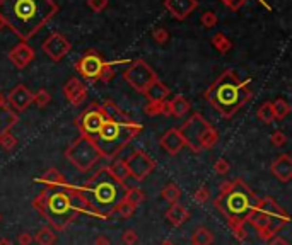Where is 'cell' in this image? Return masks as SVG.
Returning <instances> with one entry per match:
<instances>
[{
  "label": "cell",
  "mask_w": 292,
  "mask_h": 245,
  "mask_svg": "<svg viewBox=\"0 0 292 245\" xmlns=\"http://www.w3.org/2000/svg\"><path fill=\"white\" fill-rule=\"evenodd\" d=\"M31 204L33 210L38 211L57 231H63L80 214L104 220L103 214L97 213L69 182L60 187H45L31 201Z\"/></svg>",
  "instance_id": "obj_1"
},
{
  "label": "cell",
  "mask_w": 292,
  "mask_h": 245,
  "mask_svg": "<svg viewBox=\"0 0 292 245\" xmlns=\"http://www.w3.org/2000/svg\"><path fill=\"white\" fill-rule=\"evenodd\" d=\"M57 12L55 0H0V20L22 43L35 37Z\"/></svg>",
  "instance_id": "obj_2"
},
{
  "label": "cell",
  "mask_w": 292,
  "mask_h": 245,
  "mask_svg": "<svg viewBox=\"0 0 292 245\" xmlns=\"http://www.w3.org/2000/svg\"><path fill=\"white\" fill-rule=\"evenodd\" d=\"M74 187L97 213L103 214L104 220H111V216L115 214V208L123 201L125 192H127L125 182L115 179L108 172L106 167L96 170L87 182Z\"/></svg>",
  "instance_id": "obj_3"
},
{
  "label": "cell",
  "mask_w": 292,
  "mask_h": 245,
  "mask_svg": "<svg viewBox=\"0 0 292 245\" xmlns=\"http://www.w3.org/2000/svg\"><path fill=\"white\" fill-rule=\"evenodd\" d=\"M250 78L241 80L234 70H226L205 90V101L222 118H233L251 99Z\"/></svg>",
  "instance_id": "obj_4"
},
{
  "label": "cell",
  "mask_w": 292,
  "mask_h": 245,
  "mask_svg": "<svg viewBox=\"0 0 292 245\" xmlns=\"http://www.w3.org/2000/svg\"><path fill=\"white\" fill-rule=\"evenodd\" d=\"M258 204L260 196H256L243 179L222 182L219 187V196L214 199V206L226 218L229 227L246 223V218L251 211L256 210Z\"/></svg>",
  "instance_id": "obj_5"
},
{
  "label": "cell",
  "mask_w": 292,
  "mask_h": 245,
  "mask_svg": "<svg viewBox=\"0 0 292 245\" xmlns=\"http://www.w3.org/2000/svg\"><path fill=\"white\" fill-rule=\"evenodd\" d=\"M140 131L142 124L130 118L106 119L103 128L93 140L103 153V158H115V155H118L132 140L137 138Z\"/></svg>",
  "instance_id": "obj_6"
},
{
  "label": "cell",
  "mask_w": 292,
  "mask_h": 245,
  "mask_svg": "<svg viewBox=\"0 0 292 245\" xmlns=\"http://www.w3.org/2000/svg\"><path fill=\"white\" fill-rule=\"evenodd\" d=\"M179 133L185 140V145L193 153H202L205 150H210L219 140L217 129L200 112L190 116L179 128Z\"/></svg>",
  "instance_id": "obj_7"
},
{
  "label": "cell",
  "mask_w": 292,
  "mask_h": 245,
  "mask_svg": "<svg viewBox=\"0 0 292 245\" xmlns=\"http://www.w3.org/2000/svg\"><path fill=\"white\" fill-rule=\"evenodd\" d=\"M65 157L79 172H87L103 158V153L99 152V148H97L93 138L79 136L69 146V150L65 152Z\"/></svg>",
  "instance_id": "obj_8"
},
{
  "label": "cell",
  "mask_w": 292,
  "mask_h": 245,
  "mask_svg": "<svg viewBox=\"0 0 292 245\" xmlns=\"http://www.w3.org/2000/svg\"><path fill=\"white\" fill-rule=\"evenodd\" d=\"M123 78L128 85L137 92H144L154 80H157V73L151 68V65L144 60H134L123 71Z\"/></svg>",
  "instance_id": "obj_9"
},
{
  "label": "cell",
  "mask_w": 292,
  "mask_h": 245,
  "mask_svg": "<svg viewBox=\"0 0 292 245\" xmlns=\"http://www.w3.org/2000/svg\"><path fill=\"white\" fill-rule=\"evenodd\" d=\"M104 121H106V116H104L103 109H101V104H93L87 105V109H84L82 114L77 118V129H79L80 136H89V138H94V136L99 133V129L103 128Z\"/></svg>",
  "instance_id": "obj_10"
},
{
  "label": "cell",
  "mask_w": 292,
  "mask_h": 245,
  "mask_svg": "<svg viewBox=\"0 0 292 245\" xmlns=\"http://www.w3.org/2000/svg\"><path fill=\"white\" fill-rule=\"evenodd\" d=\"M108 61L101 56V53H97L96 50H87L79 60L76 61V70L79 71L80 77H84L86 80H94L97 82L101 71H103L104 65Z\"/></svg>",
  "instance_id": "obj_11"
},
{
  "label": "cell",
  "mask_w": 292,
  "mask_h": 245,
  "mask_svg": "<svg viewBox=\"0 0 292 245\" xmlns=\"http://www.w3.org/2000/svg\"><path fill=\"white\" fill-rule=\"evenodd\" d=\"M127 169L130 174L132 179H135L137 182H142L152 170L156 169V162L149 157V153H145L144 150H135L127 160Z\"/></svg>",
  "instance_id": "obj_12"
},
{
  "label": "cell",
  "mask_w": 292,
  "mask_h": 245,
  "mask_svg": "<svg viewBox=\"0 0 292 245\" xmlns=\"http://www.w3.org/2000/svg\"><path fill=\"white\" fill-rule=\"evenodd\" d=\"M41 50L50 60L60 61L70 51V41L62 33H52L43 41Z\"/></svg>",
  "instance_id": "obj_13"
},
{
  "label": "cell",
  "mask_w": 292,
  "mask_h": 245,
  "mask_svg": "<svg viewBox=\"0 0 292 245\" xmlns=\"http://www.w3.org/2000/svg\"><path fill=\"white\" fill-rule=\"evenodd\" d=\"M7 104L16 112H22L33 104V92L24 84H19L7 94Z\"/></svg>",
  "instance_id": "obj_14"
},
{
  "label": "cell",
  "mask_w": 292,
  "mask_h": 245,
  "mask_svg": "<svg viewBox=\"0 0 292 245\" xmlns=\"http://www.w3.org/2000/svg\"><path fill=\"white\" fill-rule=\"evenodd\" d=\"M63 95L67 97V101L72 105L79 107L87 97V87L84 85V82L77 77H72L65 82L63 85Z\"/></svg>",
  "instance_id": "obj_15"
},
{
  "label": "cell",
  "mask_w": 292,
  "mask_h": 245,
  "mask_svg": "<svg viewBox=\"0 0 292 245\" xmlns=\"http://www.w3.org/2000/svg\"><path fill=\"white\" fill-rule=\"evenodd\" d=\"M159 145H161V148L171 157L178 155V153L186 146L185 140H183V136H181V133H179L178 128L168 129V131L161 136V140H159Z\"/></svg>",
  "instance_id": "obj_16"
},
{
  "label": "cell",
  "mask_w": 292,
  "mask_h": 245,
  "mask_svg": "<svg viewBox=\"0 0 292 245\" xmlns=\"http://www.w3.org/2000/svg\"><path fill=\"white\" fill-rule=\"evenodd\" d=\"M9 60L12 61V65H14L16 68L22 70V68H26L35 60V50H33L28 43H22L21 41V43L16 44V46L9 51Z\"/></svg>",
  "instance_id": "obj_17"
},
{
  "label": "cell",
  "mask_w": 292,
  "mask_h": 245,
  "mask_svg": "<svg viewBox=\"0 0 292 245\" xmlns=\"http://www.w3.org/2000/svg\"><path fill=\"white\" fill-rule=\"evenodd\" d=\"M19 121V116L11 105L7 104V99L4 94H0V138L9 133Z\"/></svg>",
  "instance_id": "obj_18"
},
{
  "label": "cell",
  "mask_w": 292,
  "mask_h": 245,
  "mask_svg": "<svg viewBox=\"0 0 292 245\" xmlns=\"http://www.w3.org/2000/svg\"><path fill=\"white\" fill-rule=\"evenodd\" d=\"M164 7L175 19L183 20L198 7V0H164Z\"/></svg>",
  "instance_id": "obj_19"
},
{
  "label": "cell",
  "mask_w": 292,
  "mask_h": 245,
  "mask_svg": "<svg viewBox=\"0 0 292 245\" xmlns=\"http://www.w3.org/2000/svg\"><path fill=\"white\" fill-rule=\"evenodd\" d=\"M272 174H273V177L277 180H280V182L287 184L291 182L292 179V158L289 153H284V155H280L278 158L273 160V163H272L270 167Z\"/></svg>",
  "instance_id": "obj_20"
},
{
  "label": "cell",
  "mask_w": 292,
  "mask_h": 245,
  "mask_svg": "<svg viewBox=\"0 0 292 245\" xmlns=\"http://www.w3.org/2000/svg\"><path fill=\"white\" fill-rule=\"evenodd\" d=\"M291 221V216H275V218H270V221H268V225L263 228V230L258 231V237L261 238V240H272L273 237H277V233L282 230V228L285 227V225Z\"/></svg>",
  "instance_id": "obj_21"
},
{
  "label": "cell",
  "mask_w": 292,
  "mask_h": 245,
  "mask_svg": "<svg viewBox=\"0 0 292 245\" xmlns=\"http://www.w3.org/2000/svg\"><path fill=\"white\" fill-rule=\"evenodd\" d=\"M142 94L147 97V101H154V102H161V101H166V99L171 95V92H169V88L166 87L164 84H162L161 80H154L151 85H149L147 88H145Z\"/></svg>",
  "instance_id": "obj_22"
},
{
  "label": "cell",
  "mask_w": 292,
  "mask_h": 245,
  "mask_svg": "<svg viewBox=\"0 0 292 245\" xmlns=\"http://www.w3.org/2000/svg\"><path fill=\"white\" fill-rule=\"evenodd\" d=\"M188 218H190V211L179 203H173L171 206H169V210L166 211V220H168L173 227H181Z\"/></svg>",
  "instance_id": "obj_23"
},
{
  "label": "cell",
  "mask_w": 292,
  "mask_h": 245,
  "mask_svg": "<svg viewBox=\"0 0 292 245\" xmlns=\"http://www.w3.org/2000/svg\"><path fill=\"white\" fill-rule=\"evenodd\" d=\"M36 182H41L45 184V187H60V186H65L67 179L60 170L57 169H48L46 172H43L41 175L36 179Z\"/></svg>",
  "instance_id": "obj_24"
},
{
  "label": "cell",
  "mask_w": 292,
  "mask_h": 245,
  "mask_svg": "<svg viewBox=\"0 0 292 245\" xmlns=\"http://www.w3.org/2000/svg\"><path fill=\"white\" fill-rule=\"evenodd\" d=\"M258 208H260L261 211H265V213L268 214L270 218H275V216H289V213L284 210V208L280 206V204L277 203V201L273 199V197L270 196H265V197H260V204H258Z\"/></svg>",
  "instance_id": "obj_25"
},
{
  "label": "cell",
  "mask_w": 292,
  "mask_h": 245,
  "mask_svg": "<svg viewBox=\"0 0 292 245\" xmlns=\"http://www.w3.org/2000/svg\"><path fill=\"white\" fill-rule=\"evenodd\" d=\"M169 104H171V116H175V118H183V116L190 111L188 99L181 94L175 95V97L169 101Z\"/></svg>",
  "instance_id": "obj_26"
},
{
  "label": "cell",
  "mask_w": 292,
  "mask_h": 245,
  "mask_svg": "<svg viewBox=\"0 0 292 245\" xmlns=\"http://www.w3.org/2000/svg\"><path fill=\"white\" fill-rule=\"evenodd\" d=\"M214 233L207 227H196L192 233V245H212Z\"/></svg>",
  "instance_id": "obj_27"
},
{
  "label": "cell",
  "mask_w": 292,
  "mask_h": 245,
  "mask_svg": "<svg viewBox=\"0 0 292 245\" xmlns=\"http://www.w3.org/2000/svg\"><path fill=\"white\" fill-rule=\"evenodd\" d=\"M108 172L111 174V175L115 177L117 180H120V182H125V180L130 177V174H128V169H127V163H125V160H115L113 163H110V165L106 167Z\"/></svg>",
  "instance_id": "obj_28"
},
{
  "label": "cell",
  "mask_w": 292,
  "mask_h": 245,
  "mask_svg": "<svg viewBox=\"0 0 292 245\" xmlns=\"http://www.w3.org/2000/svg\"><path fill=\"white\" fill-rule=\"evenodd\" d=\"M246 221H250V223L253 225V227L256 228L258 231H260V230H263V228L268 225V221H270V216H268L265 211H261L260 208H256L254 211H251L250 216L246 218Z\"/></svg>",
  "instance_id": "obj_29"
},
{
  "label": "cell",
  "mask_w": 292,
  "mask_h": 245,
  "mask_svg": "<svg viewBox=\"0 0 292 245\" xmlns=\"http://www.w3.org/2000/svg\"><path fill=\"white\" fill-rule=\"evenodd\" d=\"M210 44H212V46L222 54H226L227 51H231V48H233L231 39L224 33H215V34H214V36L210 37Z\"/></svg>",
  "instance_id": "obj_30"
},
{
  "label": "cell",
  "mask_w": 292,
  "mask_h": 245,
  "mask_svg": "<svg viewBox=\"0 0 292 245\" xmlns=\"http://www.w3.org/2000/svg\"><path fill=\"white\" fill-rule=\"evenodd\" d=\"M57 240V235L52 227H41L38 233L35 235V242L38 245H53Z\"/></svg>",
  "instance_id": "obj_31"
},
{
  "label": "cell",
  "mask_w": 292,
  "mask_h": 245,
  "mask_svg": "<svg viewBox=\"0 0 292 245\" xmlns=\"http://www.w3.org/2000/svg\"><path fill=\"white\" fill-rule=\"evenodd\" d=\"M101 109H103L106 119H128V116L113 101H106L104 104H101Z\"/></svg>",
  "instance_id": "obj_32"
},
{
  "label": "cell",
  "mask_w": 292,
  "mask_h": 245,
  "mask_svg": "<svg viewBox=\"0 0 292 245\" xmlns=\"http://www.w3.org/2000/svg\"><path fill=\"white\" fill-rule=\"evenodd\" d=\"M161 196H162V199H164L166 203H169V204L178 203L179 196H181V189L178 187V184L169 182V184H166L164 189L161 191Z\"/></svg>",
  "instance_id": "obj_33"
},
{
  "label": "cell",
  "mask_w": 292,
  "mask_h": 245,
  "mask_svg": "<svg viewBox=\"0 0 292 245\" xmlns=\"http://www.w3.org/2000/svg\"><path fill=\"white\" fill-rule=\"evenodd\" d=\"M125 201L132 206L137 208L138 204H142L145 201V194L140 187H127V192H125Z\"/></svg>",
  "instance_id": "obj_34"
},
{
  "label": "cell",
  "mask_w": 292,
  "mask_h": 245,
  "mask_svg": "<svg viewBox=\"0 0 292 245\" xmlns=\"http://www.w3.org/2000/svg\"><path fill=\"white\" fill-rule=\"evenodd\" d=\"M272 107H273V118L275 119H284L285 116L291 112V105H289V102L285 101V99H282V97H278V99H275L273 102H272Z\"/></svg>",
  "instance_id": "obj_35"
},
{
  "label": "cell",
  "mask_w": 292,
  "mask_h": 245,
  "mask_svg": "<svg viewBox=\"0 0 292 245\" xmlns=\"http://www.w3.org/2000/svg\"><path fill=\"white\" fill-rule=\"evenodd\" d=\"M258 119L265 124H272L275 121L273 118V107H272V102H263V104L258 107V112H256Z\"/></svg>",
  "instance_id": "obj_36"
},
{
  "label": "cell",
  "mask_w": 292,
  "mask_h": 245,
  "mask_svg": "<svg viewBox=\"0 0 292 245\" xmlns=\"http://www.w3.org/2000/svg\"><path fill=\"white\" fill-rule=\"evenodd\" d=\"M52 101V95L46 88H39L36 94H33V102H35L38 107H46Z\"/></svg>",
  "instance_id": "obj_37"
},
{
  "label": "cell",
  "mask_w": 292,
  "mask_h": 245,
  "mask_svg": "<svg viewBox=\"0 0 292 245\" xmlns=\"http://www.w3.org/2000/svg\"><path fill=\"white\" fill-rule=\"evenodd\" d=\"M135 213V206H132V204H128L127 201H121L120 204H118L117 208H115V214H120L123 220H128V218H132Z\"/></svg>",
  "instance_id": "obj_38"
},
{
  "label": "cell",
  "mask_w": 292,
  "mask_h": 245,
  "mask_svg": "<svg viewBox=\"0 0 292 245\" xmlns=\"http://www.w3.org/2000/svg\"><path fill=\"white\" fill-rule=\"evenodd\" d=\"M115 75H117V68H115V63H110V61H108V63L104 65V68H103V71H101V75H99V78H97V82L108 84V82L113 80Z\"/></svg>",
  "instance_id": "obj_39"
},
{
  "label": "cell",
  "mask_w": 292,
  "mask_h": 245,
  "mask_svg": "<svg viewBox=\"0 0 292 245\" xmlns=\"http://www.w3.org/2000/svg\"><path fill=\"white\" fill-rule=\"evenodd\" d=\"M217 14L214 12V10H205V12L202 14V17H200V22H202L203 27H207V29H210V27H215L217 26Z\"/></svg>",
  "instance_id": "obj_40"
},
{
  "label": "cell",
  "mask_w": 292,
  "mask_h": 245,
  "mask_svg": "<svg viewBox=\"0 0 292 245\" xmlns=\"http://www.w3.org/2000/svg\"><path fill=\"white\" fill-rule=\"evenodd\" d=\"M152 39L157 44H166L169 41L168 29H166V27H156V29L152 31Z\"/></svg>",
  "instance_id": "obj_41"
},
{
  "label": "cell",
  "mask_w": 292,
  "mask_h": 245,
  "mask_svg": "<svg viewBox=\"0 0 292 245\" xmlns=\"http://www.w3.org/2000/svg\"><path fill=\"white\" fill-rule=\"evenodd\" d=\"M209 197H210V191L207 186H200L198 189L193 192V199H195L198 204H205L207 201H209Z\"/></svg>",
  "instance_id": "obj_42"
},
{
  "label": "cell",
  "mask_w": 292,
  "mask_h": 245,
  "mask_svg": "<svg viewBox=\"0 0 292 245\" xmlns=\"http://www.w3.org/2000/svg\"><path fill=\"white\" fill-rule=\"evenodd\" d=\"M162 102H164V101H161V102L149 101L147 104H145V107H144L145 114H147V116H159V114H162Z\"/></svg>",
  "instance_id": "obj_43"
},
{
  "label": "cell",
  "mask_w": 292,
  "mask_h": 245,
  "mask_svg": "<svg viewBox=\"0 0 292 245\" xmlns=\"http://www.w3.org/2000/svg\"><path fill=\"white\" fill-rule=\"evenodd\" d=\"M137 240H138V235L134 228H127V230L121 233V242H123V245H135Z\"/></svg>",
  "instance_id": "obj_44"
},
{
  "label": "cell",
  "mask_w": 292,
  "mask_h": 245,
  "mask_svg": "<svg viewBox=\"0 0 292 245\" xmlns=\"http://www.w3.org/2000/svg\"><path fill=\"white\" fill-rule=\"evenodd\" d=\"M214 172L219 174V175H226L229 172V163H227L226 158H217L215 163H214Z\"/></svg>",
  "instance_id": "obj_45"
},
{
  "label": "cell",
  "mask_w": 292,
  "mask_h": 245,
  "mask_svg": "<svg viewBox=\"0 0 292 245\" xmlns=\"http://www.w3.org/2000/svg\"><path fill=\"white\" fill-rule=\"evenodd\" d=\"M231 230H233L234 238H237V242H244L248 237L246 230H244V223L241 225H231Z\"/></svg>",
  "instance_id": "obj_46"
},
{
  "label": "cell",
  "mask_w": 292,
  "mask_h": 245,
  "mask_svg": "<svg viewBox=\"0 0 292 245\" xmlns=\"http://www.w3.org/2000/svg\"><path fill=\"white\" fill-rule=\"evenodd\" d=\"M272 145L273 146H284L285 143H287V136H285V133L284 131H273L272 133Z\"/></svg>",
  "instance_id": "obj_47"
},
{
  "label": "cell",
  "mask_w": 292,
  "mask_h": 245,
  "mask_svg": "<svg viewBox=\"0 0 292 245\" xmlns=\"http://www.w3.org/2000/svg\"><path fill=\"white\" fill-rule=\"evenodd\" d=\"M0 145L4 150H12L16 146V138L11 135V133H5L2 138H0Z\"/></svg>",
  "instance_id": "obj_48"
},
{
  "label": "cell",
  "mask_w": 292,
  "mask_h": 245,
  "mask_svg": "<svg viewBox=\"0 0 292 245\" xmlns=\"http://www.w3.org/2000/svg\"><path fill=\"white\" fill-rule=\"evenodd\" d=\"M87 5L94 12H101L108 7V0H87Z\"/></svg>",
  "instance_id": "obj_49"
},
{
  "label": "cell",
  "mask_w": 292,
  "mask_h": 245,
  "mask_svg": "<svg viewBox=\"0 0 292 245\" xmlns=\"http://www.w3.org/2000/svg\"><path fill=\"white\" fill-rule=\"evenodd\" d=\"M33 240H35V237H33L29 231H22V233L18 235V244L19 245H31Z\"/></svg>",
  "instance_id": "obj_50"
},
{
  "label": "cell",
  "mask_w": 292,
  "mask_h": 245,
  "mask_svg": "<svg viewBox=\"0 0 292 245\" xmlns=\"http://www.w3.org/2000/svg\"><path fill=\"white\" fill-rule=\"evenodd\" d=\"M220 2H222L224 5L229 7V9L237 10V9H241V7H243L244 3L248 2V0H220Z\"/></svg>",
  "instance_id": "obj_51"
},
{
  "label": "cell",
  "mask_w": 292,
  "mask_h": 245,
  "mask_svg": "<svg viewBox=\"0 0 292 245\" xmlns=\"http://www.w3.org/2000/svg\"><path fill=\"white\" fill-rule=\"evenodd\" d=\"M94 245H111V242L106 235H97L96 240H94Z\"/></svg>",
  "instance_id": "obj_52"
},
{
  "label": "cell",
  "mask_w": 292,
  "mask_h": 245,
  "mask_svg": "<svg viewBox=\"0 0 292 245\" xmlns=\"http://www.w3.org/2000/svg\"><path fill=\"white\" fill-rule=\"evenodd\" d=\"M162 116H171V104H169L168 99L162 102Z\"/></svg>",
  "instance_id": "obj_53"
},
{
  "label": "cell",
  "mask_w": 292,
  "mask_h": 245,
  "mask_svg": "<svg viewBox=\"0 0 292 245\" xmlns=\"http://www.w3.org/2000/svg\"><path fill=\"white\" fill-rule=\"evenodd\" d=\"M268 245H289V242L284 240V238H280V237H273Z\"/></svg>",
  "instance_id": "obj_54"
},
{
  "label": "cell",
  "mask_w": 292,
  "mask_h": 245,
  "mask_svg": "<svg viewBox=\"0 0 292 245\" xmlns=\"http://www.w3.org/2000/svg\"><path fill=\"white\" fill-rule=\"evenodd\" d=\"M0 245H11V240L9 238H0Z\"/></svg>",
  "instance_id": "obj_55"
},
{
  "label": "cell",
  "mask_w": 292,
  "mask_h": 245,
  "mask_svg": "<svg viewBox=\"0 0 292 245\" xmlns=\"http://www.w3.org/2000/svg\"><path fill=\"white\" fill-rule=\"evenodd\" d=\"M161 245H175V244H173V242L169 240V238H166V240H162V244H161Z\"/></svg>",
  "instance_id": "obj_56"
},
{
  "label": "cell",
  "mask_w": 292,
  "mask_h": 245,
  "mask_svg": "<svg viewBox=\"0 0 292 245\" xmlns=\"http://www.w3.org/2000/svg\"><path fill=\"white\" fill-rule=\"evenodd\" d=\"M0 221H2V214H0Z\"/></svg>",
  "instance_id": "obj_57"
}]
</instances>
